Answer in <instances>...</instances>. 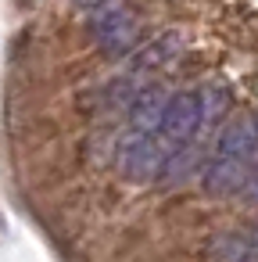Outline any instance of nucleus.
I'll return each mask as SVG.
<instances>
[{"mask_svg":"<svg viewBox=\"0 0 258 262\" xmlns=\"http://www.w3.org/2000/svg\"><path fill=\"white\" fill-rule=\"evenodd\" d=\"M247 241H251V248H254V251H258V226H254V230H251V237H247Z\"/></svg>","mask_w":258,"mask_h":262,"instance_id":"10","label":"nucleus"},{"mask_svg":"<svg viewBox=\"0 0 258 262\" xmlns=\"http://www.w3.org/2000/svg\"><path fill=\"white\" fill-rule=\"evenodd\" d=\"M97 47L111 58H122L136 47V36H140V18L133 15V8L126 4H104V11L93 18L90 26Z\"/></svg>","mask_w":258,"mask_h":262,"instance_id":"3","label":"nucleus"},{"mask_svg":"<svg viewBox=\"0 0 258 262\" xmlns=\"http://www.w3.org/2000/svg\"><path fill=\"white\" fill-rule=\"evenodd\" d=\"M215 155H222V158H240V162L258 158V115H240V119H233V122L219 133Z\"/></svg>","mask_w":258,"mask_h":262,"instance_id":"4","label":"nucleus"},{"mask_svg":"<svg viewBox=\"0 0 258 262\" xmlns=\"http://www.w3.org/2000/svg\"><path fill=\"white\" fill-rule=\"evenodd\" d=\"M72 4H76V8H90V11H93V8H104V4H111V0H72Z\"/></svg>","mask_w":258,"mask_h":262,"instance_id":"8","label":"nucleus"},{"mask_svg":"<svg viewBox=\"0 0 258 262\" xmlns=\"http://www.w3.org/2000/svg\"><path fill=\"white\" fill-rule=\"evenodd\" d=\"M254 262H258V255H254Z\"/></svg>","mask_w":258,"mask_h":262,"instance_id":"11","label":"nucleus"},{"mask_svg":"<svg viewBox=\"0 0 258 262\" xmlns=\"http://www.w3.org/2000/svg\"><path fill=\"white\" fill-rule=\"evenodd\" d=\"M119 172L129 183H154L165 176V147L158 133H129L119 144Z\"/></svg>","mask_w":258,"mask_h":262,"instance_id":"2","label":"nucleus"},{"mask_svg":"<svg viewBox=\"0 0 258 262\" xmlns=\"http://www.w3.org/2000/svg\"><path fill=\"white\" fill-rule=\"evenodd\" d=\"M204 122V94L197 90H176L172 97H165L161 119H158V137L169 140L172 147H183L194 140V133Z\"/></svg>","mask_w":258,"mask_h":262,"instance_id":"1","label":"nucleus"},{"mask_svg":"<svg viewBox=\"0 0 258 262\" xmlns=\"http://www.w3.org/2000/svg\"><path fill=\"white\" fill-rule=\"evenodd\" d=\"M247 190H251V198H254V201H258V172H254V176H251V180H247Z\"/></svg>","mask_w":258,"mask_h":262,"instance_id":"9","label":"nucleus"},{"mask_svg":"<svg viewBox=\"0 0 258 262\" xmlns=\"http://www.w3.org/2000/svg\"><path fill=\"white\" fill-rule=\"evenodd\" d=\"M165 97L158 90H136L133 101L126 104V119L133 133H158V119H161Z\"/></svg>","mask_w":258,"mask_h":262,"instance_id":"6","label":"nucleus"},{"mask_svg":"<svg viewBox=\"0 0 258 262\" xmlns=\"http://www.w3.org/2000/svg\"><path fill=\"white\" fill-rule=\"evenodd\" d=\"M247 180H251V162H240V158H222V155H215L208 165H204V176H201V183H204V190L208 194H237L240 187H247Z\"/></svg>","mask_w":258,"mask_h":262,"instance_id":"5","label":"nucleus"},{"mask_svg":"<svg viewBox=\"0 0 258 262\" xmlns=\"http://www.w3.org/2000/svg\"><path fill=\"white\" fill-rule=\"evenodd\" d=\"M176 47H179L176 36H158V40H151V43L136 54L133 69H136V72H158V69H165V65L176 58Z\"/></svg>","mask_w":258,"mask_h":262,"instance_id":"7","label":"nucleus"}]
</instances>
